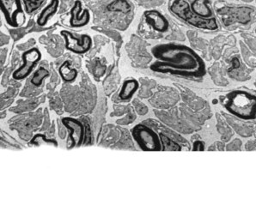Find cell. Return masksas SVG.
I'll use <instances>...</instances> for the list:
<instances>
[{
  "label": "cell",
  "mask_w": 256,
  "mask_h": 223,
  "mask_svg": "<svg viewBox=\"0 0 256 223\" xmlns=\"http://www.w3.org/2000/svg\"><path fill=\"white\" fill-rule=\"evenodd\" d=\"M152 54L156 59L150 64L154 72L200 79L206 74L204 59L190 46L178 43H164L153 46Z\"/></svg>",
  "instance_id": "6da1fadb"
},
{
  "label": "cell",
  "mask_w": 256,
  "mask_h": 223,
  "mask_svg": "<svg viewBox=\"0 0 256 223\" xmlns=\"http://www.w3.org/2000/svg\"><path fill=\"white\" fill-rule=\"evenodd\" d=\"M222 106L228 113L238 119L250 121L256 119V95L247 89H238L229 92Z\"/></svg>",
  "instance_id": "7a4b0ae2"
},
{
  "label": "cell",
  "mask_w": 256,
  "mask_h": 223,
  "mask_svg": "<svg viewBox=\"0 0 256 223\" xmlns=\"http://www.w3.org/2000/svg\"><path fill=\"white\" fill-rule=\"evenodd\" d=\"M168 10L177 18L192 28L208 31H215L220 28L215 16L212 18L198 16L191 9L190 3L186 0H171L168 4Z\"/></svg>",
  "instance_id": "3957f363"
},
{
  "label": "cell",
  "mask_w": 256,
  "mask_h": 223,
  "mask_svg": "<svg viewBox=\"0 0 256 223\" xmlns=\"http://www.w3.org/2000/svg\"><path fill=\"white\" fill-rule=\"evenodd\" d=\"M132 138L143 151L164 150L162 139L156 132L144 124H138L131 130Z\"/></svg>",
  "instance_id": "277c9868"
},
{
  "label": "cell",
  "mask_w": 256,
  "mask_h": 223,
  "mask_svg": "<svg viewBox=\"0 0 256 223\" xmlns=\"http://www.w3.org/2000/svg\"><path fill=\"white\" fill-rule=\"evenodd\" d=\"M0 9L7 23L12 28H18L25 20L21 0H0Z\"/></svg>",
  "instance_id": "5b68a950"
},
{
  "label": "cell",
  "mask_w": 256,
  "mask_h": 223,
  "mask_svg": "<svg viewBox=\"0 0 256 223\" xmlns=\"http://www.w3.org/2000/svg\"><path fill=\"white\" fill-rule=\"evenodd\" d=\"M22 64L12 74L13 78L16 81L25 79L30 75L42 59V52L37 47L28 49L22 53Z\"/></svg>",
  "instance_id": "8992f818"
},
{
  "label": "cell",
  "mask_w": 256,
  "mask_h": 223,
  "mask_svg": "<svg viewBox=\"0 0 256 223\" xmlns=\"http://www.w3.org/2000/svg\"><path fill=\"white\" fill-rule=\"evenodd\" d=\"M60 34L64 38L66 48L74 53L84 54L92 47L93 42L88 34H82L80 38H78L68 30L61 31Z\"/></svg>",
  "instance_id": "52a82bcc"
},
{
  "label": "cell",
  "mask_w": 256,
  "mask_h": 223,
  "mask_svg": "<svg viewBox=\"0 0 256 223\" xmlns=\"http://www.w3.org/2000/svg\"><path fill=\"white\" fill-rule=\"evenodd\" d=\"M63 126L68 129L69 132V142L70 146L68 149H72L76 147L82 146L86 138V129L82 122L74 118L64 117L62 119Z\"/></svg>",
  "instance_id": "ba28073f"
},
{
  "label": "cell",
  "mask_w": 256,
  "mask_h": 223,
  "mask_svg": "<svg viewBox=\"0 0 256 223\" xmlns=\"http://www.w3.org/2000/svg\"><path fill=\"white\" fill-rule=\"evenodd\" d=\"M147 23L156 32L165 33L168 30L170 23L165 15L156 9H149L144 13Z\"/></svg>",
  "instance_id": "9c48e42d"
},
{
  "label": "cell",
  "mask_w": 256,
  "mask_h": 223,
  "mask_svg": "<svg viewBox=\"0 0 256 223\" xmlns=\"http://www.w3.org/2000/svg\"><path fill=\"white\" fill-rule=\"evenodd\" d=\"M81 9H82L81 1L76 0L74 2L72 9H70V24L74 28H82L84 26L88 24L90 21V13L88 11V9H84L82 12L80 14Z\"/></svg>",
  "instance_id": "30bf717a"
},
{
  "label": "cell",
  "mask_w": 256,
  "mask_h": 223,
  "mask_svg": "<svg viewBox=\"0 0 256 223\" xmlns=\"http://www.w3.org/2000/svg\"><path fill=\"white\" fill-rule=\"evenodd\" d=\"M190 7L194 12L203 18H212L215 16L209 0H192Z\"/></svg>",
  "instance_id": "8fae6325"
},
{
  "label": "cell",
  "mask_w": 256,
  "mask_h": 223,
  "mask_svg": "<svg viewBox=\"0 0 256 223\" xmlns=\"http://www.w3.org/2000/svg\"><path fill=\"white\" fill-rule=\"evenodd\" d=\"M60 0H51V2L42 10L37 17L36 23L40 27H44L48 22L49 19L58 12Z\"/></svg>",
  "instance_id": "7c38bea8"
},
{
  "label": "cell",
  "mask_w": 256,
  "mask_h": 223,
  "mask_svg": "<svg viewBox=\"0 0 256 223\" xmlns=\"http://www.w3.org/2000/svg\"><path fill=\"white\" fill-rule=\"evenodd\" d=\"M140 88V83L137 80L129 79L125 81L122 84V89L119 93V97L122 101H130L132 96Z\"/></svg>",
  "instance_id": "4fadbf2b"
},
{
  "label": "cell",
  "mask_w": 256,
  "mask_h": 223,
  "mask_svg": "<svg viewBox=\"0 0 256 223\" xmlns=\"http://www.w3.org/2000/svg\"><path fill=\"white\" fill-rule=\"evenodd\" d=\"M58 74L66 83H72L78 77V70L70 66V61H66L58 68Z\"/></svg>",
  "instance_id": "5bb4252c"
},
{
  "label": "cell",
  "mask_w": 256,
  "mask_h": 223,
  "mask_svg": "<svg viewBox=\"0 0 256 223\" xmlns=\"http://www.w3.org/2000/svg\"><path fill=\"white\" fill-rule=\"evenodd\" d=\"M28 144L30 146H42V145H45V146H52L58 147V142L54 140V139H51V138H46V135L42 134V133H38V134L34 135V137L32 138Z\"/></svg>",
  "instance_id": "9a60e30c"
},
{
  "label": "cell",
  "mask_w": 256,
  "mask_h": 223,
  "mask_svg": "<svg viewBox=\"0 0 256 223\" xmlns=\"http://www.w3.org/2000/svg\"><path fill=\"white\" fill-rule=\"evenodd\" d=\"M108 9L110 11H123L128 12L131 9V6L126 0H116L113 3H110L108 6Z\"/></svg>",
  "instance_id": "2e32d148"
},
{
  "label": "cell",
  "mask_w": 256,
  "mask_h": 223,
  "mask_svg": "<svg viewBox=\"0 0 256 223\" xmlns=\"http://www.w3.org/2000/svg\"><path fill=\"white\" fill-rule=\"evenodd\" d=\"M49 75L50 74H49L48 70H46L44 68H40L34 73V77L31 79V83L34 86L40 87L42 84L43 79L48 77Z\"/></svg>",
  "instance_id": "e0dca14e"
},
{
  "label": "cell",
  "mask_w": 256,
  "mask_h": 223,
  "mask_svg": "<svg viewBox=\"0 0 256 223\" xmlns=\"http://www.w3.org/2000/svg\"><path fill=\"white\" fill-rule=\"evenodd\" d=\"M192 150H194V151H204V142H203V141H196V142L194 143V146H192Z\"/></svg>",
  "instance_id": "ac0fdd59"
},
{
  "label": "cell",
  "mask_w": 256,
  "mask_h": 223,
  "mask_svg": "<svg viewBox=\"0 0 256 223\" xmlns=\"http://www.w3.org/2000/svg\"></svg>",
  "instance_id": "d6986e66"
}]
</instances>
